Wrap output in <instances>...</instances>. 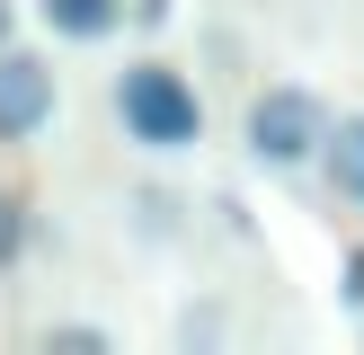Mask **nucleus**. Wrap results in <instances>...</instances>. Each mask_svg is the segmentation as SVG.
<instances>
[{
    "instance_id": "obj_6",
    "label": "nucleus",
    "mask_w": 364,
    "mask_h": 355,
    "mask_svg": "<svg viewBox=\"0 0 364 355\" xmlns=\"http://www.w3.org/2000/svg\"><path fill=\"white\" fill-rule=\"evenodd\" d=\"M107 346H116V337H107L98 320H53L45 329V355H107Z\"/></svg>"
},
{
    "instance_id": "obj_9",
    "label": "nucleus",
    "mask_w": 364,
    "mask_h": 355,
    "mask_svg": "<svg viewBox=\"0 0 364 355\" xmlns=\"http://www.w3.org/2000/svg\"><path fill=\"white\" fill-rule=\"evenodd\" d=\"M134 18L142 27H169V0H134Z\"/></svg>"
},
{
    "instance_id": "obj_4",
    "label": "nucleus",
    "mask_w": 364,
    "mask_h": 355,
    "mask_svg": "<svg viewBox=\"0 0 364 355\" xmlns=\"http://www.w3.org/2000/svg\"><path fill=\"white\" fill-rule=\"evenodd\" d=\"M36 18H45L63 45H107V36L134 18V0H36Z\"/></svg>"
},
{
    "instance_id": "obj_7",
    "label": "nucleus",
    "mask_w": 364,
    "mask_h": 355,
    "mask_svg": "<svg viewBox=\"0 0 364 355\" xmlns=\"http://www.w3.org/2000/svg\"><path fill=\"white\" fill-rule=\"evenodd\" d=\"M18 248H27V213H18V195L0 187V266H18Z\"/></svg>"
},
{
    "instance_id": "obj_5",
    "label": "nucleus",
    "mask_w": 364,
    "mask_h": 355,
    "mask_svg": "<svg viewBox=\"0 0 364 355\" xmlns=\"http://www.w3.org/2000/svg\"><path fill=\"white\" fill-rule=\"evenodd\" d=\"M320 169H329V195H338V204H364V116H329Z\"/></svg>"
},
{
    "instance_id": "obj_2",
    "label": "nucleus",
    "mask_w": 364,
    "mask_h": 355,
    "mask_svg": "<svg viewBox=\"0 0 364 355\" xmlns=\"http://www.w3.org/2000/svg\"><path fill=\"white\" fill-rule=\"evenodd\" d=\"M249 160L258 169H302V160H320V142H329V98L302 80H276L249 98V124H240Z\"/></svg>"
},
{
    "instance_id": "obj_3",
    "label": "nucleus",
    "mask_w": 364,
    "mask_h": 355,
    "mask_svg": "<svg viewBox=\"0 0 364 355\" xmlns=\"http://www.w3.org/2000/svg\"><path fill=\"white\" fill-rule=\"evenodd\" d=\"M63 106V80H53L45 53L27 45H0V142H36Z\"/></svg>"
},
{
    "instance_id": "obj_10",
    "label": "nucleus",
    "mask_w": 364,
    "mask_h": 355,
    "mask_svg": "<svg viewBox=\"0 0 364 355\" xmlns=\"http://www.w3.org/2000/svg\"><path fill=\"white\" fill-rule=\"evenodd\" d=\"M0 45H18V0H0Z\"/></svg>"
},
{
    "instance_id": "obj_8",
    "label": "nucleus",
    "mask_w": 364,
    "mask_h": 355,
    "mask_svg": "<svg viewBox=\"0 0 364 355\" xmlns=\"http://www.w3.org/2000/svg\"><path fill=\"white\" fill-rule=\"evenodd\" d=\"M338 302L364 311V248H347V266H338Z\"/></svg>"
},
{
    "instance_id": "obj_1",
    "label": "nucleus",
    "mask_w": 364,
    "mask_h": 355,
    "mask_svg": "<svg viewBox=\"0 0 364 355\" xmlns=\"http://www.w3.org/2000/svg\"><path fill=\"white\" fill-rule=\"evenodd\" d=\"M116 124L142 151H196V142H205V98L187 89V71H169V62L142 53V62L116 71Z\"/></svg>"
}]
</instances>
